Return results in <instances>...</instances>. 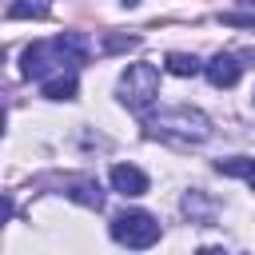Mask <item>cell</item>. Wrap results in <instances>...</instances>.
Returning a JSON list of instances; mask_svg holds the SVG:
<instances>
[{
    "instance_id": "cell-1",
    "label": "cell",
    "mask_w": 255,
    "mask_h": 255,
    "mask_svg": "<svg viewBox=\"0 0 255 255\" xmlns=\"http://www.w3.org/2000/svg\"><path fill=\"white\" fill-rule=\"evenodd\" d=\"M84 60H88V40H84L80 32H64V36H56V40H36V44H28V48H24L20 76L44 84L52 72H56V76H60L64 68L72 72V68L84 64Z\"/></svg>"
},
{
    "instance_id": "cell-2",
    "label": "cell",
    "mask_w": 255,
    "mask_h": 255,
    "mask_svg": "<svg viewBox=\"0 0 255 255\" xmlns=\"http://www.w3.org/2000/svg\"><path fill=\"white\" fill-rule=\"evenodd\" d=\"M147 135L151 139H167V143H203V139H211V120L199 112V108H191V104H175V108H163L159 116H151L147 124Z\"/></svg>"
},
{
    "instance_id": "cell-3",
    "label": "cell",
    "mask_w": 255,
    "mask_h": 255,
    "mask_svg": "<svg viewBox=\"0 0 255 255\" xmlns=\"http://www.w3.org/2000/svg\"><path fill=\"white\" fill-rule=\"evenodd\" d=\"M116 96L128 112H147L159 100V68L155 64H128V72L116 84Z\"/></svg>"
},
{
    "instance_id": "cell-4",
    "label": "cell",
    "mask_w": 255,
    "mask_h": 255,
    "mask_svg": "<svg viewBox=\"0 0 255 255\" xmlns=\"http://www.w3.org/2000/svg\"><path fill=\"white\" fill-rule=\"evenodd\" d=\"M159 235H163V227H159V219L147 215V211H124V215L112 219V239H116L120 247L143 251V247L159 243Z\"/></svg>"
},
{
    "instance_id": "cell-5",
    "label": "cell",
    "mask_w": 255,
    "mask_h": 255,
    "mask_svg": "<svg viewBox=\"0 0 255 255\" xmlns=\"http://www.w3.org/2000/svg\"><path fill=\"white\" fill-rule=\"evenodd\" d=\"M203 76H207L211 88H235L239 76H243V64H239L235 56H227V52H215V56L203 64Z\"/></svg>"
},
{
    "instance_id": "cell-6",
    "label": "cell",
    "mask_w": 255,
    "mask_h": 255,
    "mask_svg": "<svg viewBox=\"0 0 255 255\" xmlns=\"http://www.w3.org/2000/svg\"><path fill=\"white\" fill-rule=\"evenodd\" d=\"M64 195L68 199H76V203H84V207H104V191H100V179H92V175H68L64 179Z\"/></svg>"
},
{
    "instance_id": "cell-7",
    "label": "cell",
    "mask_w": 255,
    "mask_h": 255,
    "mask_svg": "<svg viewBox=\"0 0 255 255\" xmlns=\"http://www.w3.org/2000/svg\"><path fill=\"white\" fill-rule=\"evenodd\" d=\"M112 191H120V195H128V199H135V195H143V191H147V175H143L135 163H116V167H112Z\"/></svg>"
},
{
    "instance_id": "cell-8",
    "label": "cell",
    "mask_w": 255,
    "mask_h": 255,
    "mask_svg": "<svg viewBox=\"0 0 255 255\" xmlns=\"http://www.w3.org/2000/svg\"><path fill=\"white\" fill-rule=\"evenodd\" d=\"M76 72H60V76H48L44 84H40V92L48 96V100H76Z\"/></svg>"
},
{
    "instance_id": "cell-9",
    "label": "cell",
    "mask_w": 255,
    "mask_h": 255,
    "mask_svg": "<svg viewBox=\"0 0 255 255\" xmlns=\"http://www.w3.org/2000/svg\"><path fill=\"white\" fill-rule=\"evenodd\" d=\"M163 68H167L171 76H199V72H203L199 56H191V52H167V56H163Z\"/></svg>"
},
{
    "instance_id": "cell-10",
    "label": "cell",
    "mask_w": 255,
    "mask_h": 255,
    "mask_svg": "<svg viewBox=\"0 0 255 255\" xmlns=\"http://www.w3.org/2000/svg\"><path fill=\"white\" fill-rule=\"evenodd\" d=\"M215 171H219V175H239V179H247V187L255 191V159H247V155L219 159V163H215Z\"/></svg>"
},
{
    "instance_id": "cell-11",
    "label": "cell",
    "mask_w": 255,
    "mask_h": 255,
    "mask_svg": "<svg viewBox=\"0 0 255 255\" xmlns=\"http://www.w3.org/2000/svg\"><path fill=\"white\" fill-rule=\"evenodd\" d=\"M183 211L191 219H199V223H211V215H215V207H211V199H203V191H187L183 195Z\"/></svg>"
},
{
    "instance_id": "cell-12",
    "label": "cell",
    "mask_w": 255,
    "mask_h": 255,
    "mask_svg": "<svg viewBox=\"0 0 255 255\" xmlns=\"http://www.w3.org/2000/svg\"><path fill=\"white\" fill-rule=\"evenodd\" d=\"M28 16L44 20L48 16V0H16V4H8V20H28Z\"/></svg>"
},
{
    "instance_id": "cell-13",
    "label": "cell",
    "mask_w": 255,
    "mask_h": 255,
    "mask_svg": "<svg viewBox=\"0 0 255 255\" xmlns=\"http://www.w3.org/2000/svg\"><path fill=\"white\" fill-rule=\"evenodd\" d=\"M135 44H139V36H104V52H128Z\"/></svg>"
},
{
    "instance_id": "cell-14",
    "label": "cell",
    "mask_w": 255,
    "mask_h": 255,
    "mask_svg": "<svg viewBox=\"0 0 255 255\" xmlns=\"http://www.w3.org/2000/svg\"><path fill=\"white\" fill-rule=\"evenodd\" d=\"M223 24H239V28H255V16H239V12H227Z\"/></svg>"
},
{
    "instance_id": "cell-15",
    "label": "cell",
    "mask_w": 255,
    "mask_h": 255,
    "mask_svg": "<svg viewBox=\"0 0 255 255\" xmlns=\"http://www.w3.org/2000/svg\"><path fill=\"white\" fill-rule=\"evenodd\" d=\"M195 255H231V251H223V247H199Z\"/></svg>"
},
{
    "instance_id": "cell-16",
    "label": "cell",
    "mask_w": 255,
    "mask_h": 255,
    "mask_svg": "<svg viewBox=\"0 0 255 255\" xmlns=\"http://www.w3.org/2000/svg\"><path fill=\"white\" fill-rule=\"evenodd\" d=\"M120 4H128V8H131V4H139V0H120Z\"/></svg>"
},
{
    "instance_id": "cell-17",
    "label": "cell",
    "mask_w": 255,
    "mask_h": 255,
    "mask_svg": "<svg viewBox=\"0 0 255 255\" xmlns=\"http://www.w3.org/2000/svg\"><path fill=\"white\" fill-rule=\"evenodd\" d=\"M235 4H255V0H235Z\"/></svg>"
}]
</instances>
